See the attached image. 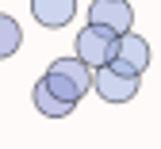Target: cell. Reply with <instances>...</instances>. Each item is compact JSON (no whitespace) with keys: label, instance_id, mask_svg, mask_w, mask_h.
Segmentation results:
<instances>
[{"label":"cell","instance_id":"cell-7","mask_svg":"<svg viewBox=\"0 0 161 149\" xmlns=\"http://www.w3.org/2000/svg\"><path fill=\"white\" fill-rule=\"evenodd\" d=\"M19 46H23V27H19L8 12H0V61L15 57Z\"/></svg>","mask_w":161,"mask_h":149},{"label":"cell","instance_id":"cell-3","mask_svg":"<svg viewBox=\"0 0 161 149\" xmlns=\"http://www.w3.org/2000/svg\"><path fill=\"white\" fill-rule=\"evenodd\" d=\"M150 42L142 38V35H134V31H127V35H119V42H115V57L108 61V69L111 73H119V77H138L142 80V73L150 69Z\"/></svg>","mask_w":161,"mask_h":149},{"label":"cell","instance_id":"cell-4","mask_svg":"<svg viewBox=\"0 0 161 149\" xmlns=\"http://www.w3.org/2000/svg\"><path fill=\"white\" fill-rule=\"evenodd\" d=\"M88 23L104 27L111 35H127V31H134V8L127 0H92L88 4Z\"/></svg>","mask_w":161,"mask_h":149},{"label":"cell","instance_id":"cell-2","mask_svg":"<svg viewBox=\"0 0 161 149\" xmlns=\"http://www.w3.org/2000/svg\"><path fill=\"white\" fill-rule=\"evenodd\" d=\"M115 42H119V35H111V31H104V27H92V23H85L77 31V38H73V46H77V61H85L88 69H104L108 61L115 57Z\"/></svg>","mask_w":161,"mask_h":149},{"label":"cell","instance_id":"cell-8","mask_svg":"<svg viewBox=\"0 0 161 149\" xmlns=\"http://www.w3.org/2000/svg\"><path fill=\"white\" fill-rule=\"evenodd\" d=\"M35 107H38V115H46V119H65V115H73L77 107H69V103H62V99H54L46 88H42V80L35 84Z\"/></svg>","mask_w":161,"mask_h":149},{"label":"cell","instance_id":"cell-6","mask_svg":"<svg viewBox=\"0 0 161 149\" xmlns=\"http://www.w3.org/2000/svg\"><path fill=\"white\" fill-rule=\"evenodd\" d=\"M31 15H35L38 27L58 31L77 15V0H31Z\"/></svg>","mask_w":161,"mask_h":149},{"label":"cell","instance_id":"cell-5","mask_svg":"<svg viewBox=\"0 0 161 149\" xmlns=\"http://www.w3.org/2000/svg\"><path fill=\"white\" fill-rule=\"evenodd\" d=\"M138 77H119V73H111L108 65L104 69H92V92L104 99V103H130L134 96H138Z\"/></svg>","mask_w":161,"mask_h":149},{"label":"cell","instance_id":"cell-1","mask_svg":"<svg viewBox=\"0 0 161 149\" xmlns=\"http://www.w3.org/2000/svg\"><path fill=\"white\" fill-rule=\"evenodd\" d=\"M38 80H42V88L54 99L69 103V107H77V103L92 92V69L85 61H77V57H54Z\"/></svg>","mask_w":161,"mask_h":149}]
</instances>
